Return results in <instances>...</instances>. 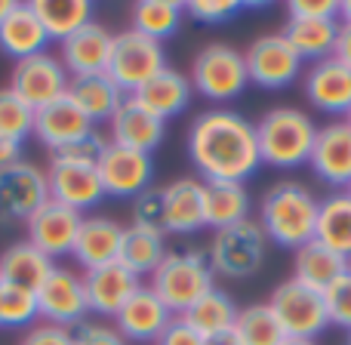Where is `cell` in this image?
Returning <instances> with one entry per match:
<instances>
[{
  "mask_svg": "<svg viewBox=\"0 0 351 345\" xmlns=\"http://www.w3.org/2000/svg\"><path fill=\"white\" fill-rule=\"evenodd\" d=\"M188 160L204 182H247L262 167L256 123L234 108H206L188 127Z\"/></svg>",
  "mask_w": 351,
  "mask_h": 345,
  "instance_id": "cell-1",
  "label": "cell"
},
{
  "mask_svg": "<svg viewBox=\"0 0 351 345\" xmlns=\"http://www.w3.org/2000/svg\"><path fill=\"white\" fill-rule=\"evenodd\" d=\"M321 198L296 179H280L262 194L259 225L274 247L296 253L302 243L315 241Z\"/></svg>",
  "mask_w": 351,
  "mask_h": 345,
  "instance_id": "cell-2",
  "label": "cell"
},
{
  "mask_svg": "<svg viewBox=\"0 0 351 345\" xmlns=\"http://www.w3.org/2000/svg\"><path fill=\"white\" fill-rule=\"evenodd\" d=\"M317 139V123L308 111L296 105H274L256 121L259 158L274 170H299L308 164Z\"/></svg>",
  "mask_w": 351,
  "mask_h": 345,
  "instance_id": "cell-3",
  "label": "cell"
},
{
  "mask_svg": "<svg viewBox=\"0 0 351 345\" xmlns=\"http://www.w3.org/2000/svg\"><path fill=\"white\" fill-rule=\"evenodd\" d=\"M102 148H105V142L96 136V139L84 142L77 148L49 154V164H47L49 198L71 206L77 213H86L96 204H102L105 188H102V179H99V167H96Z\"/></svg>",
  "mask_w": 351,
  "mask_h": 345,
  "instance_id": "cell-4",
  "label": "cell"
},
{
  "mask_svg": "<svg viewBox=\"0 0 351 345\" xmlns=\"http://www.w3.org/2000/svg\"><path fill=\"white\" fill-rule=\"evenodd\" d=\"M188 80H191V90L200 99L213 102V108H228V102L241 99L250 86L243 49L231 47V43H219V40L206 43L191 59Z\"/></svg>",
  "mask_w": 351,
  "mask_h": 345,
  "instance_id": "cell-5",
  "label": "cell"
},
{
  "mask_svg": "<svg viewBox=\"0 0 351 345\" xmlns=\"http://www.w3.org/2000/svg\"><path fill=\"white\" fill-rule=\"evenodd\" d=\"M148 287L170 309L173 318H182L194 302H200L216 287V274H213L210 259L204 253L182 250V253H167V259L154 268Z\"/></svg>",
  "mask_w": 351,
  "mask_h": 345,
  "instance_id": "cell-6",
  "label": "cell"
},
{
  "mask_svg": "<svg viewBox=\"0 0 351 345\" xmlns=\"http://www.w3.org/2000/svg\"><path fill=\"white\" fill-rule=\"evenodd\" d=\"M271 241L265 237L259 219H243V222L231 225V228H222L213 235L210 241V268L213 274H222V278L231 281H243L253 278L262 265H265V256Z\"/></svg>",
  "mask_w": 351,
  "mask_h": 345,
  "instance_id": "cell-7",
  "label": "cell"
},
{
  "mask_svg": "<svg viewBox=\"0 0 351 345\" xmlns=\"http://www.w3.org/2000/svg\"><path fill=\"white\" fill-rule=\"evenodd\" d=\"M167 68L164 43L152 40L145 34H136L133 28H123L114 34L108 62V78L121 86L123 96H136L148 80H154Z\"/></svg>",
  "mask_w": 351,
  "mask_h": 345,
  "instance_id": "cell-8",
  "label": "cell"
},
{
  "mask_svg": "<svg viewBox=\"0 0 351 345\" xmlns=\"http://www.w3.org/2000/svg\"><path fill=\"white\" fill-rule=\"evenodd\" d=\"M274 318L280 321L287 340H315L330 327L327 305H324V293L315 287L302 284L296 278L280 281L268 296Z\"/></svg>",
  "mask_w": 351,
  "mask_h": 345,
  "instance_id": "cell-9",
  "label": "cell"
},
{
  "mask_svg": "<svg viewBox=\"0 0 351 345\" xmlns=\"http://www.w3.org/2000/svg\"><path fill=\"white\" fill-rule=\"evenodd\" d=\"M68 84H71V74L65 71L62 59L53 53H40V56L16 62L10 78V90L34 111L65 99Z\"/></svg>",
  "mask_w": 351,
  "mask_h": 345,
  "instance_id": "cell-10",
  "label": "cell"
},
{
  "mask_svg": "<svg viewBox=\"0 0 351 345\" xmlns=\"http://www.w3.org/2000/svg\"><path fill=\"white\" fill-rule=\"evenodd\" d=\"M96 167H99V179H102V188H105V198L133 200L154 185L152 154L133 152V148L114 145V142H105V148L99 152Z\"/></svg>",
  "mask_w": 351,
  "mask_h": 345,
  "instance_id": "cell-11",
  "label": "cell"
},
{
  "mask_svg": "<svg viewBox=\"0 0 351 345\" xmlns=\"http://www.w3.org/2000/svg\"><path fill=\"white\" fill-rule=\"evenodd\" d=\"M243 59H247L250 84H256L259 90H284L302 74V59L293 53V47L280 31L259 34L256 40H250V47L243 49Z\"/></svg>",
  "mask_w": 351,
  "mask_h": 345,
  "instance_id": "cell-12",
  "label": "cell"
},
{
  "mask_svg": "<svg viewBox=\"0 0 351 345\" xmlns=\"http://www.w3.org/2000/svg\"><path fill=\"white\" fill-rule=\"evenodd\" d=\"M47 200L49 185L43 167L19 160L0 173V225H25L31 213L40 210Z\"/></svg>",
  "mask_w": 351,
  "mask_h": 345,
  "instance_id": "cell-13",
  "label": "cell"
},
{
  "mask_svg": "<svg viewBox=\"0 0 351 345\" xmlns=\"http://www.w3.org/2000/svg\"><path fill=\"white\" fill-rule=\"evenodd\" d=\"M37 311L43 321L59 324V327H80L90 315L86 305V287L84 274H77L74 268L53 265L49 278L37 290Z\"/></svg>",
  "mask_w": 351,
  "mask_h": 345,
  "instance_id": "cell-14",
  "label": "cell"
},
{
  "mask_svg": "<svg viewBox=\"0 0 351 345\" xmlns=\"http://www.w3.org/2000/svg\"><path fill=\"white\" fill-rule=\"evenodd\" d=\"M34 139L43 148H49V154L77 148L84 142L96 139V123L71 102V99H59V102L47 105V108L34 111Z\"/></svg>",
  "mask_w": 351,
  "mask_h": 345,
  "instance_id": "cell-15",
  "label": "cell"
},
{
  "mask_svg": "<svg viewBox=\"0 0 351 345\" xmlns=\"http://www.w3.org/2000/svg\"><path fill=\"white\" fill-rule=\"evenodd\" d=\"M80 222H84V213H77V210H71V206L49 198L40 210H34L28 216V222H25L28 237H25V241L34 243L49 259H62V256H71Z\"/></svg>",
  "mask_w": 351,
  "mask_h": 345,
  "instance_id": "cell-16",
  "label": "cell"
},
{
  "mask_svg": "<svg viewBox=\"0 0 351 345\" xmlns=\"http://www.w3.org/2000/svg\"><path fill=\"white\" fill-rule=\"evenodd\" d=\"M84 287H86L90 315L102 318V321H114L117 311H121L123 305L130 302V296L142 287V278L136 272H130V268L117 259L102 268L84 272Z\"/></svg>",
  "mask_w": 351,
  "mask_h": 345,
  "instance_id": "cell-17",
  "label": "cell"
},
{
  "mask_svg": "<svg viewBox=\"0 0 351 345\" xmlns=\"http://www.w3.org/2000/svg\"><path fill=\"white\" fill-rule=\"evenodd\" d=\"M308 167L333 191H346L351 185V127L346 121L317 127V139L315 148H311Z\"/></svg>",
  "mask_w": 351,
  "mask_h": 345,
  "instance_id": "cell-18",
  "label": "cell"
},
{
  "mask_svg": "<svg viewBox=\"0 0 351 345\" xmlns=\"http://www.w3.org/2000/svg\"><path fill=\"white\" fill-rule=\"evenodd\" d=\"M206 228V182L200 176H179L164 185V231L194 235Z\"/></svg>",
  "mask_w": 351,
  "mask_h": 345,
  "instance_id": "cell-19",
  "label": "cell"
},
{
  "mask_svg": "<svg viewBox=\"0 0 351 345\" xmlns=\"http://www.w3.org/2000/svg\"><path fill=\"white\" fill-rule=\"evenodd\" d=\"M302 93L311 108L333 117H346L351 111V68L336 62L333 56L315 62L302 74Z\"/></svg>",
  "mask_w": 351,
  "mask_h": 345,
  "instance_id": "cell-20",
  "label": "cell"
},
{
  "mask_svg": "<svg viewBox=\"0 0 351 345\" xmlns=\"http://www.w3.org/2000/svg\"><path fill=\"white\" fill-rule=\"evenodd\" d=\"M108 142L123 148H133L142 154H154V148H160L167 136V121H160L158 115L139 105L133 96H127L121 102V108L114 111V117L108 121Z\"/></svg>",
  "mask_w": 351,
  "mask_h": 345,
  "instance_id": "cell-21",
  "label": "cell"
},
{
  "mask_svg": "<svg viewBox=\"0 0 351 345\" xmlns=\"http://www.w3.org/2000/svg\"><path fill=\"white\" fill-rule=\"evenodd\" d=\"M173 321L170 309L154 296V290L148 284H142L139 290L130 296V302L117 311L114 327L127 342H142L154 345L160 340V333L167 330V324Z\"/></svg>",
  "mask_w": 351,
  "mask_h": 345,
  "instance_id": "cell-22",
  "label": "cell"
},
{
  "mask_svg": "<svg viewBox=\"0 0 351 345\" xmlns=\"http://www.w3.org/2000/svg\"><path fill=\"white\" fill-rule=\"evenodd\" d=\"M111 47L114 34L102 22H90L59 43V59L71 78H86V74H105L111 62Z\"/></svg>",
  "mask_w": 351,
  "mask_h": 345,
  "instance_id": "cell-23",
  "label": "cell"
},
{
  "mask_svg": "<svg viewBox=\"0 0 351 345\" xmlns=\"http://www.w3.org/2000/svg\"><path fill=\"white\" fill-rule=\"evenodd\" d=\"M123 228L117 219L111 216H84L77 231V241H74V262H77L84 272L93 268H102L108 262L121 259V243H123Z\"/></svg>",
  "mask_w": 351,
  "mask_h": 345,
  "instance_id": "cell-24",
  "label": "cell"
},
{
  "mask_svg": "<svg viewBox=\"0 0 351 345\" xmlns=\"http://www.w3.org/2000/svg\"><path fill=\"white\" fill-rule=\"evenodd\" d=\"M47 47H49V37L43 31V22L37 19L31 0L28 3L16 0L10 16L0 22V49L6 56H12L16 62H22V59H31V56L47 53Z\"/></svg>",
  "mask_w": 351,
  "mask_h": 345,
  "instance_id": "cell-25",
  "label": "cell"
},
{
  "mask_svg": "<svg viewBox=\"0 0 351 345\" xmlns=\"http://www.w3.org/2000/svg\"><path fill=\"white\" fill-rule=\"evenodd\" d=\"M133 99L139 105H145L152 115H158L160 121H173V117H179L182 111L191 105L194 90H191L188 74H182V71H176V68L167 65L164 71H160L154 80H148Z\"/></svg>",
  "mask_w": 351,
  "mask_h": 345,
  "instance_id": "cell-26",
  "label": "cell"
},
{
  "mask_svg": "<svg viewBox=\"0 0 351 345\" xmlns=\"http://www.w3.org/2000/svg\"><path fill=\"white\" fill-rule=\"evenodd\" d=\"M339 19H287L284 31L287 43L302 62H324L333 56L336 37H339Z\"/></svg>",
  "mask_w": 351,
  "mask_h": 345,
  "instance_id": "cell-27",
  "label": "cell"
},
{
  "mask_svg": "<svg viewBox=\"0 0 351 345\" xmlns=\"http://www.w3.org/2000/svg\"><path fill=\"white\" fill-rule=\"evenodd\" d=\"M68 99H71L93 123H108L127 96H123L121 86L105 71V74H86V78H71V84H68Z\"/></svg>",
  "mask_w": 351,
  "mask_h": 345,
  "instance_id": "cell-28",
  "label": "cell"
},
{
  "mask_svg": "<svg viewBox=\"0 0 351 345\" xmlns=\"http://www.w3.org/2000/svg\"><path fill=\"white\" fill-rule=\"evenodd\" d=\"M56 262L49 256H43L34 243L28 241H16L0 253V281L12 287H22V290L37 293L40 284L49 278Z\"/></svg>",
  "mask_w": 351,
  "mask_h": 345,
  "instance_id": "cell-29",
  "label": "cell"
},
{
  "mask_svg": "<svg viewBox=\"0 0 351 345\" xmlns=\"http://www.w3.org/2000/svg\"><path fill=\"white\" fill-rule=\"evenodd\" d=\"M346 272H348V259L339 256L336 250L324 247L321 241H308L293 253V278L321 293Z\"/></svg>",
  "mask_w": 351,
  "mask_h": 345,
  "instance_id": "cell-30",
  "label": "cell"
},
{
  "mask_svg": "<svg viewBox=\"0 0 351 345\" xmlns=\"http://www.w3.org/2000/svg\"><path fill=\"white\" fill-rule=\"evenodd\" d=\"M37 19L43 22L49 43H62L90 22H96V10L90 0H31Z\"/></svg>",
  "mask_w": 351,
  "mask_h": 345,
  "instance_id": "cell-31",
  "label": "cell"
},
{
  "mask_svg": "<svg viewBox=\"0 0 351 345\" xmlns=\"http://www.w3.org/2000/svg\"><path fill=\"white\" fill-rule=\"evenodd\" d=\"M315 241L351 259V198L348 191H333L317 206Z\"/></svg>",
  "mask_w": 351,
  "mask_h": 345,
  "instance_id": "cell-32",
  "label": "cell"
},
{
  "mask_svg": "<svg viewBox=\"0 0 351 345\" xmlns=\"http://www.w3.org/2000/svg\"><path fill=\"white\" fill-rule=\"evenodd\" d=\"M182 19H185V3L179 0H136L130 6V28L158 43L179 34Z\"/></svg>",
  "mask_w": 351,
  "mask_h": 345,
  "instance_id": "cell-33",
  "label": "cell"
},
{
  "mask_svg": "<svg viewBox=\"0 0 351 345\" xmlns=\"http://www.w3.org/2000/svg\"><path fill=\"white\" fill-rule=\"evenodd\" d=\"M250 219V191L243 182H206V228L222 231Z\"/></svg>",
  "mask_w": 351,
  "mask_h": 345,
  "instance_id": "cell-34",
  "label": "cell"
},
{
  "mask_svg": "<svg viewBox=\"0 0 351 345\" xmlns=\"http://www.w3.org/2000/svg\"><path fill=\"white\" fill-rule=\"evenodd\" d=\"M167 235L164 231H154V228H136V225H127L123 228V243H121V262L136 272L148 274L152 278L154 268L167 259Z\"/></svg>",
  "mask_w": 351,
  "mask_h": 345,
  "instance_id": "cell-35",
  "label": "cell"
},
{
  "mask_svg": "<svg viewBox=\"0 0 351 345\" xmlns=\"http://www.w3.org/2000/svg\"><path fill=\"white\" fill-rule=\"evenodd\" d=\"M182 318H185L204 340H213V336H222V333H231V330H234L237 305L225 290L213 287V290L206 293L200 302H194Z\"/></svg>",
  "mask_w": 351,
  "mask_h": 345,
  "instance_id": "cell-36",
  "label": "cell"
},
{
  "mask_svg": "<svg viewBox=\"0 0 351 345\" xmlns=\"http://www.w3.org/2000/svg\"><path fill=\"white\" fill-rule=\"evenodd\" d=\"M234 336L241 340V345H280L287 340L284 327L274 318L268 302H253V305L237 309Z\"/></svg>",
  "mask_w": 351,
  "mask_h": 345,
  "instance_id": "cell-37",
  "label": "cell"
},
{
  "mask_svg": "<svg viewBox=\"0 0 351 345\" xmlns=\"http://www.w3.org/2000/svg\"><path fill=\"white\" fill-rule=\"evenodd\" d=\"M0 136L19 145L34 136V108H28L10 86H0Z\"/></svg>",
  "mask_w": 351,
  "mask_h": 345,
  "instance_id": "cell-38",
  "label": "cell"
},
{
  "mask_svg": "<svg viewBox=\"0 0 351 345\" xmlns=\"http://www.w3.org/2000/svg\"><path fill=\"white\" fill-rule=\"evenodd\" d=\"M37 318V293L0 281V327H31Z\"/></svg>",
  "mask_w": 351,
  "mask_h": 345,
  "instance_id": "cell-39",
  "label": "cell"
},
{
  "mask_svg": "<svg viewBox=\"0 0 351 345\" xmlns=\"http://www.w3.org/2000/svg\"><path fill=\"white\" fill-rule=\"evenodd\" d=\"M130 225H136V228L164 231V188L152 185L148 191H142L139 198L130 200Z\"/></svg>",
  "mask_w": 351,
  "mask_h": 345,
  "instance_id": "cell-40",
  "label": "cell"
},
{
  "mask_svg": "<svg viewBox=\"0 0 351 345\" xmlns=\"http://www.w3.org/2000/svg\"><path fill=\"white\" fill-rule=\"evenodd\" d=\"M324 305H327L330 327H339L351 333V272L336 278L333 284L324 290Z\"/></svg>",
  "mask_w": 351,
  "mask_h": 345,
  "instance_id": "cell-41",
  "label": "cell"
},
{
  "mask_svg": "<svg viewBox=\"0 0 351 345\" xmlns=\"http://www.w3.org/2000/svg\"><path fill=\"white\" fill-rule=\"evenodd\" d=\"M243 10L247 3L241 0H188L185 3V16L200 25H225L234 16H241Z\"/></svg>",
  "mask_w": 351,
  "mask_h": 345,
  "instance_id": "cell-42",
  "label": "cell"
},
{
  "mask_svg": "<svg viewBox=\"0 0 351 345\" xmlns=\"http://www.w3.org/2000/svg\"><path fill=\"white\" fill-rule=\"evenodd\" d=\"M74 345H127V340L108 321H84L74 330Z\"/></svg>",
  "mask_w": 351,
  "mask_h": 345,
  "instance_id": "cell-43",
  "label": "cell"
},
{
  "mask_svg": "<svg viewBox=\"0 0 351 345\" xmlns=\"http://www.w3.org/2000/svg\"><path fill=\"white\" fill-rule=\"evenodd\" d=\"M19 345H74V330L40 321V324H31V327L25 330V336Z\"/></svg>",
  "mask_w": 351,
  "mask_h": 345,
  "instance_id": "cell-44",
  "label": "cell"
},
{
  "mask_svg": "<svg viewBox=\"0 0 351 345\" xmlns=\"http://www.w3.org/2000/svg\"><path fill=\"white\" fill-rule=\"evenodd\" d=\"M287 19H339V0H290Z\"/></svg>",
  "mask_w": 351,
  "mask_h": 345,
  "instance_id": "cell-45",
  "label": "cell"
},
{
  "mask_svg": "<svg viewBox=\"0 0 351 345\" xmlns=\"http://www.w3.org/2000/svg\"><path fill=\"white\" fill-rule=\"evenodd\" d=\"M154 345H204V336H200L185 318H173Z\"/></svg>",
  "mask_w": 351,
  "mask_h": 345,
  "instance_id": "cell-46",
  "label": "cell"
},
{
  "mask_svg": "<svg viewBox=\"0 0 351 345\" xmlns=\"http://www.w3.org/2000/svg\"><path fill=\"white\" fill-rule=\"evenodd\" d=\"M333 59L342 62L346 68H351V28L342 25L339 28V37H336V49H333Z\"/></svg>",
  "mask_w": 351,
  "mask_h": 345,
  "instance_id": "cell-47",
  "label": "cell"
},
{
  "mask_svg": "<svg viewBox=\"0 0 351 345\" xmlns=\"http://www.w3.org/2000/svg\"><path fill=\"white\" fill-rule=\"evenodd\" d=\"M19 160H22V145H19V142H12V139H3V136H0V173H3L6 167L19 164Z\"/></svg>",
  "mask_w": 351,
  "mask_h": 345,
  "instance_id": "cell-48",
  "label": "cell"
},
{
  "mask_svg": "<svg viewBox=\"0 0 351 345\" xmlns=\"http://www.w3.org/2000/svg\"><path fill=\"white\" fill-rule=\"evenodd\" d=\"M204 345H241V340H237L234 330H231V333H222V336H213V340H204Z\"/></svg>",
  "mask_w": 351,
  "mask_h": 345,
  "instance_id": "cell-49",
  "label": "cell"
},
{
  "mask_svg": "<svg viewBox=\"0 0 351 345\" xmlns=\"http://www.w3.org/2000/svg\"><path fill=\"white\" fill-rule=\"evenodd\" d=\"M339 25L351 28V0H339Z\"/></svg>",
  "mask_w": 351,
  "mask_h": 345,
  "instance_id": "cell-50",
  "label": "cell"
},
{
  "mask_svg": "<svg viewBox=\"0 0 351 345\" xmlns=\"http://www.w3.org/2000/svg\"><path fill=\"white\" fill-rule=\"evenodd\" d=\"M12 6H16V0H0V22H3V19L10 16Z\"/></svg>",
  "mask_w": 351,
  "mask_h": 345,
  "instance_id": "cell-51",
  "label": "cell"
},
{
  "mask_svg": "<svg viewBox=\"0 0 351 345\" xmlns=\"http://www.w3.org/2000/svg\"><path fill=\"white\" fill-rule=\"evenodd\" d=\"M280 345H317L315 340H284Z\"/></svg>",
  "mask_w": 351,
  "mask_h": 345,
  "instance_id": "cell-52",
  "label": "cell"
},
{
  "mask_svg": "<svg viewBox=\"0 0 351 345\" xmlns=\"http://www.w3.org/2000/svg\"><path fill=\"white\" fill-rule=\"evenodd\" d=\"M342 121H346V123H348V127H351V111H348V115H346V117H342Z\"/></svg>",
  "mask_w": 351,
  "mask_h": 345,
  "instance_id": "cell-53",
  "label": "cell"
},
{
  "mask_svg": "<svg viewBox=\"0 0 351 345\" xmlns=\"http://www.w3.org/2000/svg\"><path fill=\"white\" fill-rule=\"evenodd\" d=\"M346 191H348V198H351V185H348V188H346Z\"/></svg>",
  "mask_w": 351,
  "mask_h": 345,
  "instance_id": "cell-54",
  "label": "cell"
},
{
  "mask_svg": "<svg viewBox=\"0 0 351 345\" xmlns=\"http://www.w3.org/2000/svg\"><path fill=\"white\" fill-rule=\"evenodd\" d=\"M348 272H351V259H348Z\"/></svg>",
  "mask_w": 351,
  "mask_h": 345,
  "instance_id": "cell-55",
  "label": "cell"
},
{
  "mask_svg": "<svg viewBox=\"0 0 351 345\" xmlns=\"http://www.w3.org/2000/svg\"><path fill=\"white\" fill-rule=\"evenodd\" d=\"M348 345H351V333H348Z\"/></svg>",
  "mask_w": 351,
  "mask_h": 345,
  "instance_id": "cell-56",
  "label": "cell"
}]
</instances>
